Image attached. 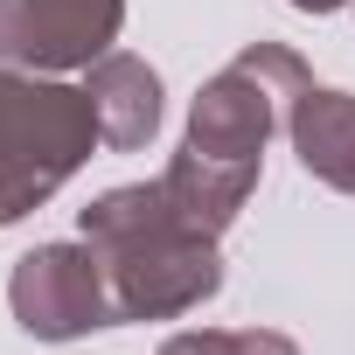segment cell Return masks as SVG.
I'll return each mask as SVG.
<instances>
[{
  "mask_svg": "<svg viewBox=\"0 0 355 355\" xmlns=\"http://www.w3.org/2000/svg\"><path fill=\"white\" fill-rule=\"evenodd\" d=\"M306 84H313L306 63L279 42H251L230 70H216L202 84V98L189 112V139L174 153V167L160 174V189L196 230L216 237L244 209V196L258 189V167H265V139Z\"/></svg>",
  "mask_w": 355,
  "mask_h": 355,
  "instance_id": "cell-1",
  "label": "cell"
},
{
  "mask_svg": "<svg viewBox=\"0 0 355 355\" xmlns=\"http://www.w3.org/2000/svg\"><path fill=\"white\" fill-rule=\"evenodd\" d=\"M84 244L105 258L112 279V313L119 320H167L189 313L223 286L216 237L196 230L174 196L153 189H112L84 209Z\"/></svg>",
  "mask_w": 355,
  "mask_h": 355,
  "instance_id": "cell-2",
  "label": "cell"
},
{
  "mask_svg": "<svg viewBox=\"0 0 355 355\" xmlns=\"http://www.w3.org/2000/svg\"><path fill=\"white\" fill-rule=\"evenodd\" d=\"M98 139L91 91L0 70V223H21L35 202H49Z\"/></svg>",
  "mask_w": 355,
  "mask_h": 355,
  "instance_id": "cell-3",
  "label": "cell"
},
{
  "mask_svg": "<svg viewBox=\"0 0 355 355\" xmlns=\"http://www.w3.org/2000/svg\"><path fill=\"white\" fill-rule=\"evenodd\" d=\"M8 300H15V320L42 341H70V334H91V327H112V279H105V258L91 244H42L15 265L8 279Z\"/></svg>",
  "mask_w": 355,
  "mask_h": 355,
  "instance_id": "cell-4",
  "label": "cell"
},
{
  "mask_svg": "<svg viewBox=\"0 0 355 355\" xmlns=\"http://www.w3.org/2000/svg\"><path fill=\"white\" fill-rule=\"evenodd\" d=\"M125 28V0H0V63L77 70L112 56Z\"/></svg>",
  "mask_w": 355,
  "mask_h": 355,
  "instance_id": "cell-5",
  "label": "cell"
},
{
  "mask_svg": "<svg viewBox=\"0 0 355 355\" xmlns=\"http://www.w3.org/2000/svg\"><path fill=\"white\" fill-rule=\"evenodd\" d=\"M286 125H293V153H300V167L313 174V182L355 196V98L306 84V91L293 98Z\"/></svg>",
  "mask_w": 355,
  "mask_h": 355,
  "instance_id": "cell-6",
  "label": "cell"
},
{
  "mask_svg": "<svg viewBox=\"0 0 355 355\" xmlns=\"http://www.w3.org/2000/svg\"><path fill=\"white\" fill-rule=\"evenodd\" d=\"M84 91H91V105H98V132H105V146L132 153V146L153 139V125H160V77H153L139 56H125V49L98 56Z\"/></svg>",
  "mask_w": 355,
  "mask_h": 355,
  "instance_id": "cell-7",
  "label": "cell"
},
{
  "mask_svg": "<svg viewBox=\"0 0 355 355\" xmlns=\"http://www.w3.org/2000/svg\"><path fill=\"white\" fill-rule=\"evenodd\" d=\"M160 355H300L286 334H216V327H202V334H174Z\"/></svg>",
  "mask_w": 355,
  "mask_h": 355,
  "instance_id": "cell-8",
  "label": "cell"
},
{
  "mask_svg": "<svg viewBox=\"0 0 355 355\" xmlns=\"http://www.w3.org/2000/svg\"><path fill=\"white\" fill-rule=\"evenodd\" d=\"M293 8H306V15H327V8H348V0H293Z\"/></svg>",
  "mask_w": 355,
  "mask_h": 355,
  "instance_id": "cell-9",
  "label": "cell"
}]
</instances>
